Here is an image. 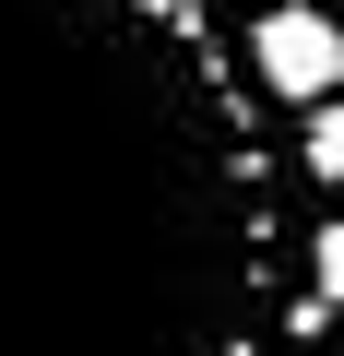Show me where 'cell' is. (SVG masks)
Returning <instances> with one entry per match:
<instances>
[{
	"label": "cell",
	"mask_w": 344,
	"mask_h": 356,
	"mask_svg": "<svg viewBox=\"0 0 344 356\" xmlns=\"http://www.w3.org/2000/svg\"><path fill=\"white\" fill-rule=\"evenodd\" d=\"M285 238L202 0H0V356H273Z\"/></svg>",
	"instance_id": "cell-1"
},
{
	"label": "cell",
	"mask_w": 344,
	"mask_h": 356,
	"mask_svg": "<svg viewBox=\"0 0 344 356\" xmlns=\"http://www.w3.org/2000/svg\"><path fill=\"white\" fill-rule=\"evenodd\" d=\"M309 178H320V191H344V95L309 107Z\"/></svg>",
	"instance_id": "cell-4"
},
{
	"label": "cell",
	"mask_w": 344,
	"mask_h": 356,
	"mask_svg": "<svg viewBox=\"0 0 344 356\" xmlns=\"http://www.w3.org/2000/svg\"><path fill=\"white\" fill-rule=\"evenodd\" d=\"M309 297L344 321V214H332V226H309Z\"/></svg>",
	"instance_id": "cell-3"
},
{
	"label": "cell",
	"mask_w": 344,
	"mask_h": 356,
	"mask_svg": "<svg viewBox=\"0 0 344 356\" xmlns=\"http://www.w3.org/2000/svg\"><path fill=\"white\" fill-rule=\"evenodd\" d=\"M249 83L285 95V107H332V95H344V24L320 13V0H261V24H249Z\"/></svg>",
	"instance_id": "cell-2"
}]
</instances>
